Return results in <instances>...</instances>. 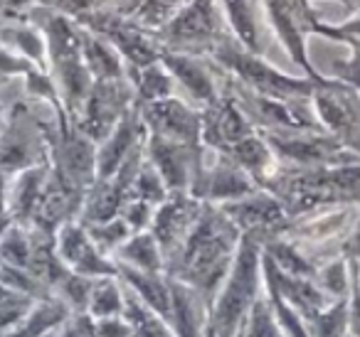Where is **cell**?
I'll return each instance as SVG.
<instances>
[{
  "label": "cell",
  "mask_w": 360,
  "mask_h": 337,
  "mask_svg": "<svg viewBox=\"0 0 360 337\" xmlns=\"http://www.w3.org/2000/svg\"><path fill=\"white\" fill-rule=\"evenodd\" d=\"M245 337H284L274 320V312H271V305L266 300V296H262L259 300L255 303L250 312V320H247L245 327Z\"/></svg>",
  "instance_id": "obj_38"
},
{
  "label": "cell",
  "mask_w": 360,
  "mask_h": 337,
  "mask_svg": "<svg viewBox=\"0 0 360 337\" xmlns=\"http://www.w3.org/2000/svg\"><path fill=\"white\" fill-rule=\"evenodd\" d=\"M146 158L158 170L168 192H191L205 158V145H186L146 133Z\"/></svg>",
  "instance_id": "obj_17"
},
{
  "label": "cell",
  "mask_w": 360,
  "mask_h": 337,
  "mask_svg": "<svg viewBox=\"0 0 360 337\" xmlns=\"http://www.w3.org/2000/svg\"><path fill=\"white\" fill-rule=\"evenodd\" d=\"M345 337H350V335H345Z\"/></svg>",
  "instance_id": "obj_51"
},
{
  "label": "cell",
  "mask_w": 360,
  "mask_h": 337,
  "mask_svg": "<svg viewBox=\"0 0 360 337\" xmlns=\"http://www.w3.org/2000/svg\"><path fill=\"white\" fill-rule=\"evenodd\" d=\"M170 288V317L168 325L175 337H205L210 303L188 283L168 276Z\"/></svg>",
  "instance_id": "obj_23"
},
{
  "label": "cell",
  "mask_w": 360,
  "mask_h": 337,
  "mask_svg": "<svg viewBox=\"0 0 360 337\" xmlns=\"http://www.w3.org/2000/svg\"><path fill=\"white\" fill-rule=\"evenodd\" d=\"M262 190L274 194L291 219L340 204H360V160L333 168L279 165Z\"/></svg>",
  "instance_id": "obj_2"
},
{
  "label": "cell",
  "mask_w": 360,
  "mask_h": 337,
  "mask_svg": "<svg viewBox=\"0 0 360 337\" xmlns=\"http://www.w3.org/2000/svg\"><path fill=\"white\" fill-rule=\"evenodd\" d=\"M37 6L45 8V11L67 15V18H72V20H79L86 13L99 11L96 0H37Z\"/></svg>",
  "instance_id": "obj_43"
},
{
  "label": "cell",
  "mask_w": 360,
  "mask_h": 337,
  "mask_svg": "<svg viewBox=\"0 0 360 337\" xmlns=\"http://www.w3.org/2000/svg\"><path fill=\"white\" fill-rule=\"evenodd\" d=\"M30 22H35L47 40V72L55 79L62 106L72 121L79 119L84 101L94 86V77L86 70L82 55V25L60 13L35 6L30 11Z\"/></svg>",
  "instance_id": "obj_3"
},
{
  "label": "cell",
  "mask_w": 360,
  "mask_h": 337,
  "mask_svg": "<svg viewBox=\"0 0 360 337\" xmlns=\"http://www.w3.org/2000/svg\"><path fill=\"white\" fill-rule=\"evenodd\" d=\"M220 6L232 37L242 42L247 50L266 57L274 37L266 22L264 0H220Z\"/></svg>",
  "instance_id": "obj_22"
},
{
  "label": "cell",
  "mask_w": 360,
  "mask_h": 337,
  "mask_svg": "<svg viewBox=\"0 0 360 337\" xmlns=\"http://www.w3.org/2000/svg\"><path fill=\"white\" fill-rule=\"evenodd\" d=\"M119 268V281L124 283V288H129L136 298L146 303L155 315H160L165 322L170 317V288H168V276L165 273H148L139 271V268L121 266Z\"/></svg>",
  "instance_id": "obj_24"
},
{
  "label": "cell",
  "mask_w": 360,
  "mask_h": 337,
  "mask_svg": "<svg viewBox=\"0 0 360 337\" xmlns=\"http://www.w3.org/2000/svg\"><path fill=\"white\" fill-rule=\"evenodd\" d=\"M8 111H11V106H8V109H6V104H3V101H0V131H3V126H6Z\"/></svg>",
  "instance_id": "obj_48"
},
{
  "label": "cell",
  "mask_w": 360,
  "mask_h": 337,
  "mask_svg": "<svg viewBox=\"0 0 360 337\" xmlns=\"http://www.w3.org/2000/svg\"><path fill=\"white\" fill-rule=\"evenodd\" d=\"M37 303H40L37 298L25 296V293L0 283V335L15 330V327L30 315Z\"/></svg>",
  "instance_id": "obj_33"
},
{
  "label": "cell",
  "mask_w": 360,
  "mask_h": 337,
  "mask_svg": "<svg viewBox=\"0 0 360 337\" xmlns=\"http://www.w3.org/2000/svg\"><path fill=\"white\" fill-rule=\"evenodd\" d=\"M47 175H50V163L30 168L11 180V187H8V214H11L15 224H25V227L30 224L32 212L37 207V199H40L42 187L47 183Z\"/></svg>",
  "instance_id": "obj_25"
},
{
  "label": "cell",
  "mask_w": 360,
  "mask_h": 337,
  "mask_svg": "<svg viewBox=\"0 0 360 337\" xmlns=\"http://www.w3.org/2000/svg\"><path fill=\"white\" fill-rule=\"evenodd\" d=\"M343 256L358 258L360 261V207H358V214H355L353 229H350L348 239H345V244H343Z\"/></svg>",
  "instance_id": "obj_46"
},
{
  "label": "cell",
  "mask_w": 360,
  "mask_h": 337,
  "mask_svg": "<svg viewBox=\"0 0 360 337\" xmlns=\"http://www.w3.org/2000/svg\"><path fill=\"white\" fill-rule=\"evenodd\" d=\"M37 0H0V22H25Z\"/></svg>",
  "instance_id": "obj_45"
},
{
  "label": "cell",
  "mask_w": 360,
  "mask_h": 337,
  "mask_svg": "<svg viewBox=\"0 0 360 337\" xmlns=\"http://www.w3.org/2000/svg\"><path fill=\"white\" fill-rule=\"evenodd\" d=\"M210 60L245 89L257 91L262 96H274V99H311L314 86L321 81L286 74L271 65L264 55L247 50L235 37H227L222 45H217Z\"/></svg>",
  "instance_id": "obj_5"
},
{
  "label": "cell",
  "mask_w": 360,
  "mask_h": 337,
  "mask_svg": "<svg viewBox=\"0 0 360 337\" xmlns=\"http://www.w3.org/2000/svg\"><path fill=\"white\" fill-rule=\"evenodd\" d=\"M55 251L62 258V263L70 271L79 273V276H89V278L119 276L116 263L96 249V244L91 242L89 232H86V227L79 219L60 227V232L55 237Z\"/></svg>",
  "instance_id": "obj_19"
},
{
  "label": "cell",
  "mask_w": 360,
  "mask_h": 337,
  "mask_svg": "<svg viewBox=\"0 0 360 337\" xmlns=\"http://www.w3.org/2000/svg\"><path fill=\"white\" fill-rule=\"evenodd\" d=\"M160 62L188 99L198 109L215 104L225 91V72L210 60L200 55H186V52H160Z\"/></svg>",
  "instance_id": "obj_14"
},
{
  "label": "cell",
  "mask_w": 360,
  "mask_h": 337,
  "mask_svg": "<svg viewBox=\"0 0 360 337\" xmlns=\"http://www.w3.org/2000/svg\"><path fill=\"white\" fill-rule=\"evenodd\" d=\"M40 337H60V332L52 330V332H45V335H40Z\"/></svg>",
  "instance_id": "obj_50"
},
{
  "label": "cell",
  "mask_w": 360,
  "mask_h": 337,
  "mask_svg": "<svg viewBox=\"0 0 360 337\" xmlns=\"http://www.w3.org/2000/svg\"><path fill=\"white\" fill-rule=\"evenodd\" d=\"M13 224V217L11 214H0V239H3V234L8 232V227Z\"/></svg>",
  "instance_id": "obj_47"
},
{
  "label": "cell",
  "mask_w": 360,
  "mask_h": 337,
  "mask_svg": "<svg viewBox=\"0 0 360 337\" xmlns=\"http://www.w3.org/2000/svg\"><path fill=\"white\" fill-rule=\"evenodd\" d=\"M304 322L311 337H345L348 335V296L338 298L321 312L306 317Z\"/></svg>",
  "instance_id": "obj_32"
},
{
  "label": "cell",
  "mask_w": 360,
  "mask_h": 337,
  "mask_svg": "<svg viewBox=\"0 0 360 337\" xmlns=\"http://www.w3.org/2000/svg\"><path fill=\"white\" fill-rule=\"evenodd\" d=\"M42 70L32 60H27L25 55L11 50V47L0 45V81H11V79H25L30 72Z\"/></svg>",
  "instance_id": "obj_40"
},
{
  "label": "cell",
  "mask_w": 360,
  "mask_h": 337,
  "mask_svg": "<svg viewBox=\"0 0 360 337\" xmlns=\"http://www.w3.org/2000/svg\"><path fill=\"white\" fill-rule=\"evenodd\" d=\"M240 229L217 204L205 202L195 227L165 261V276L188 283L212 305L240 249Z\"/></svg>",
  "instance_id": "obj_1"
},
{
  "label": "cell",
  "mask_w": 360,
  "mask_h": 337,
  "mask_svg": "<svg viewBox=\"0 0 360 337\" xmlns=\"http://www.w3.org/2000/svg\"><path fill=\"white\" fill-rule=\"evenodd\" d=\"M266 22H269L271 37L284 47L289 60L304 72L309 79H323L319 70L311 65L309 57V37L316 35L321 18L311 0H264Z\"/></svg>",
  "instance_id": "obj_8"
},
{
  "label": "cell",
  "mask_w": 360,
  "mask_h": 337,
  "mask_svg": "<svg viewBox=\"0 0 360 337\" xmlns=\"http://www.w3.org/2000/svg\"><path fill=\"white\" fill-rule=\"evenodd\" d=\"M77 22L82 27H86V30L104 37L124 57L129 70H141V67L160 62V52L163 50H160L158 40H155V32L146 30L136 20L111 11V8L91 11L86 15H82Z\"/></svg>",
  "instance_id": "obj_10"
},
{
  "label": "cell",
  "mask_w": 360,
  "mask_h": 337,
  "mask_svg": "<svg viewBox=\"0 0 360 337\" xmlns=\"http://www.w3.org/2000/svg\"><path fill=\"white\" fill-rule=\"evenodd\" d=\"M284 168H333L358 163L360 155L326 131H259Z\"/></svg>",
  "instance_id": "obj_9"
},
{
  "label": "cell",
  "mask_w": 360,
  "mask_h": 337,
  "mask_svg": "<svg viewBox=\"0 0 360 337\" xmlns=\"http://www.w3.org/2000/svg\"><path fill=\"white\" fill-rule=\"evenodd\" d=\"M134 104H136V91L129 77L94 81V86H91L89 96L84 101V109H82L79 119L75 124L82 133H86L99 145L116 128V124L124 119L126 111Z\"/></svg>",
  "instance_id": "obj_12"
},
{
  "label": "cell",
  "mask_w": 360,
  "mask_h": 337,
  "mask_svg": "<svg viewBox=\"0 0 360 337\" xmlns=\"http://www.w3.org/2000/svg\"><path fill=\"white\" fill-rule=\"evenodd\" d=\"M232 37L220 0H191L158 32L160 50L210 57L217 45Z\"/></svg>",
  "instance_id": "obj_7"
},
{
  "label": "cell",
  "mask_w": 360,
  "mask_h": 337,
  "mask_svg": "<svg viewBox=\"0 0 360 337\" xmlns=\"http://www.w3.org/2000/svg\"><path fill=\"white\" fill-rule=\"evenodd\" d=\"M114 263L121 266H131L139 268V271H148V273H165V261H163V251H160L155 237L148 232H136L126 239L119 246V251L111 256Z\"/></svg>",
  "instance_id": "obj_27"
},
{
  "label": "cell",
  "mask_w": 360,
  "mask_h": 337,
  "mask_svg": "<svg viewBox=\"0 0 360 337\" xmlns=\"http://www.w3.org/2000/svg\"><path fill=\"white\" fill-rule=\"evenodd\" d=\"M86 312L91 317L124 315V283L119 281V276L94 278Z\"/></svg>",
  "instance_id": "obj_31"
},
{
  "label": "cell",
  "mask_w": 360,
  "mask_h": 337,
  "mask_svg": "<svg viewBox=\"0 0 360 337\" xmlns=\"http://www.w3.org/2000/svg\"><path fill=\"white\" fill-rule=\"evenodd\" d=\"M262 244L242 237L230 273L210 305L205 337H245L250 312L262 298Z\"/></svg>",
  "instance_id": "obj_4"
},
{
  "label": "cell",
  "mask_w": 360,
  "mask_h": 337,
  "mask_svg": "<svg viewBox=\"0 0 360 337\" xmlns=\"http://www.w3.org/2000/svg\"><path fill=\"white\" fill-rule=\"evenodd\" d=\"M129 79L136 91V106H146L160 99L180 96L178 84L170 77V72L165 70L163 62H153V65L141 67V70H129Z\"/></svg>",
  "instance_id": "obj_28"
},
{
  "label": "cell",
  "mask_w": 360,
  "mask_h": 337,
  "mask_svg": "<svg viewBox=\"0 0 360 337\" xmlns=\"http://www.w3.org/2000/svg\"><path fill=\"white\" fill-rule=\"evenodd\" d=\"M146 133L186 145L202 143V111L183 96H170L139 106Z\"/></svg>",
  "instance_id": "obj_16"
},
{
  "label": "cell",
  "mask_w": 360,
  "mask_h": 337,
  "mask_svg": "<svg viewBox=\"0 0 360 337\" xmlns=\"http://www.w3.org/2000/svg\"><path fill=\"white\" fill-rule=\"evenodd\" d=\"M217 207L232 219V224L240 229L242 237H250L259 244L284 237L286 229L291 227V217L284 209V204L262 187L247 197L217 204Z\"/></svg>",
  "instance_id": "obj_13"
},
{
  "label": "cell",
  "mask_w": 360,
  "mask_h": 337,
  "mask_svg": "<svg viewBox=\"0 0 360 337\" xmlns=\"http://www.w3.org/2000/svg\"><path fill=\"white\" fill-rule=\"evenodd\" d=\"M86 232H89L91 242L96 244V249H99L104 256H114L116 251H119V246L126 242V239L131 237V227L124 222V217H114L109 219V222H101V224H86Z\"/></svg>",
  "instance_id": "obj_36"
},
{
  "label": "cell",
  "mask_w": 360,
  "mask_h": 337,
  "mask_svg": "<svg viewBox=\"0 0 360 337\" xmlns=\"http://www.w3.org/2000/svg\"><path fill=\"white\" fill-rule=\"evenodd\" d=\"M348 50H350L348 57L330 62V70L326 77L353 86V89L360 94V47H348Z\"/></svg>",
  "instance_id": "obj_41"
},
{
  "label": "cell",
  "mask_w": 360,
  "mask_h": 337,
  "mask_svg": "<svg viewBox=\"0 0 360 337\" xmlns=\"http://www.w3.org/2000/svg\"><path fill=\"white\" fill-rule=\"evenodd\" d=\"M124 317L131 322L134 337H175L168 322L160 315H155L129 288H124Z\"/></svg>",
  "instance_id": "obj_30"
},
{
  "label": "cell",
  "mask_w": 360,
  "mask_h": 337,
  "mask_svg": "<svg viewBox=\"0 0 360 337\" xmlns=\"http://www.w3.org/2000/svg\"><path fill=\"white\" fill-rule=\"evenodd\" d=\"M316 35L326 37V40L343 42L348 47H360V13L350 15L345 22H319Z\"/></svg>",
  "instance_id": "obj_39"
},
{
  "label": "cell",
  "mask_w": 360,
  "mask_h": 337,
  "mask_svg": "<svg viewBox=\"0 0 360 337\" xmlns=\"http://www.w3.org/2000/svg\"><path fill=\"white\" fill-rule=\"evenodd\" d=\"M82 55H84L86 70L94 77V81L129 77V67H126L124 57L104 37L86 30V27H82Z\"/></svg>",
  "instance_id": "obj_26"
},
{
  "label": "cell",
  "mask_w": 360,
  "mask_h": 337,
  "mask_svg": "<svg viewBox=\"0 0 360 337\" xmlns=\"http://www.w3.org/2000/svg\"><path fill=\"white\" fill-rule=\"evenodd\" d=\"M257 190H259L257 180L247 170H242L235 160L205 148L202 168L198 173L195 183H193L191 194L202 199V202L225 204L247 197V194L257 192Z\"/></svg>",
  "instance_id": "obj_15"
},
{
  "label": "cell",
  "mask_w": 360,
  "mask_h": 337,
  "mask_svg": "<svg viewBox=\"0 0 360 337\" xmlns=\"http://www.w3.org/2000/svg\"><path fill=\"white\" fill-rule=\"evenodd\" d=\"M202 111V145L215 153H227L247 136L257 133L245 111L237 106L230 91H222L215 104L205 106Z\"/></svg>",
  "instance_id": "obj_20"
},
{
  "label": "cell",
  "mask_w": 360,
  "mask_h": 337,
  "mask_svg": "<svg viewBox=\"0 0 360 337\" xmlns=\"http://www.w3.org/2000/svg\"><path fill=\"white\" fill-rule=\"evenodd\" d=\"M188 3H191V0H143V3L139 6V11L131 13V15H126V18L136 20L141 27H146V30L158 32L160 27H163L173 15H178Z\"/></svg>",
  "instance_id": "obj_34"
},
{
  "label": "cell",
  "mask_w": 360,
  "mask_h": 337,
  "mask_svg": "<svg viewBox=\"0 0 360 337\" xmlns=\"http://www.w3.org/2000/svg\"><path fill=\"white\" fill-rule=\"evenodd\" d=\"M155 207L143 199H126V204L121 207V217L131 227V232H148L150 222H153Z\"/></svg>",
  "instance_id": "obj_42"
},
{
  "label": "cell",
  "mask_w": 360,
  "mask_h": 337,
  "mask_svg": "<svg viewBox=\"0 0 360 337\" xmlns=\"http://www.w3.org/2000/svg\"><path fill=\"white\" fill-rule=\"evenodd\" d=\"M37 101H15L0 131V173L8 178L50 163V121L37 111Z\"/></svg>",
  "instance_id": "obj_6"
},
{
  "label": "cell",
  "mask_w": 360,
  "mask_h": 337,
  "mask_svg": "<svg viewBox=\"0 0 360 337\" xmlns=\"http://www.w3.org/2000/svg\"><path fill=\"white\" fill-rule=\"evenodd\" d=\"M202 207H205V202L193 197L191 192H168V197L155 207L150 234L163 251V261H168L180 249V244L186 242V237L200 217Z\"/></svg>",
  "instance_id": "obj_18"
},
{
  "label": "cell",
  "mask_w": 360,
  "mask_h": 337,
  "mask_svg": "<svg viewBox=\"0 0 360 337\" xmlns=\"http://www.w3.org/2000/svg\"><path fill=\"white\" fill-rule=\"evenodd\" d=\"M60 337H96L94 317L89 312H72L60 327H57Z\"/></svg>",
  "instance_id": "obj_44"
},
{
  "label": "cell",
  "mask_w": 360,
  "mask_h": 337,
  "mask_svg": "<svg viewBox=\"0 0 360 337\" xmlns=\"http://www.w3.org/2000/svg\"><path fill=\"white\" fill-rule=\"evenodd\" d=\"M319 283V288L330 298H345L350 291V258L348 256H335L330 261H326L319 268L314 278Z\"/></svg>",
  "instance_id": "obj_35"
},
{
  "label": "cell",
  "mask_w": 360,
  "mask_h": 337,
  "mask_svg": "<svg viewBox=\"0 0 360 337\" xmlns=\"http://www.w3.org/2000/svg\"><path fill=\"white\" fill-rule=\"evenodd\" d=\"M0 45L20 52L37 67L47 70V40L35 22H0Z\"/></svg>",
  "instance_id": "obj_29"
},
{
  "label": "cell",
  "mask_w": 360,
  "mask_h": 337,
  "mask_svg": "<svg viewBox=\"0 0 360 337\" xmlns=\"http://www.w3.org/2000/svg\"><path fill=\"white\" fill-rule=\"evenodd\" d=\"M116 3H119V0H96V6L99 8H114Z\"/></svg>",
  "instance_id": "obj_49"
},
{
  "label": "cell",
  "mask_w": 360,
  "mask_h": 337,
  "mask_svg": "<svg viewBox=\"0 0 360 337\" xmlns=\"http://www.w3.org/2000/svg\"><path fill=\"white\" fill-rule=\"evenodd\" d=\"M311 106L321 128L348 150L360 155V94L338 79H323L314 86Z\"/></svg>",
  "instance_id": "obj_11"
},
{
  "label": "cell",
  "mask_w": 360,
  "mask_h": 337,
  "mask_svg": "<svg viewBox=\"0 0 360 337\" xmlns=\"http://www.w3.org/2000/svg\"><path fill=\"white\" fill-rule=\"evenodd\" d=\"M165 197H168V187H165V183L160 180L158 170H155L153 165H150V160L146 158L139 170V175H136L134 183H131L129 199H143V202L158 207Z\"/></svg>",
  "instance_id": "obj_37"
},
{
  "label": "cell",
  "mask_w": 360,
  "mask_h": 337,
  "mask_svg": "<svg viewBox=\"0 0 360 337\" xmlns=\"http://www.w3.org/2000/svg\"><path fill=\"white\" fill-rule=\"evenodd\" d=\"M146 143V126L139 106H131L116 128L96 145V180H109L139 145Z\"/></svg>",
  "instance_id": "obj_21"
}]
</instances>
